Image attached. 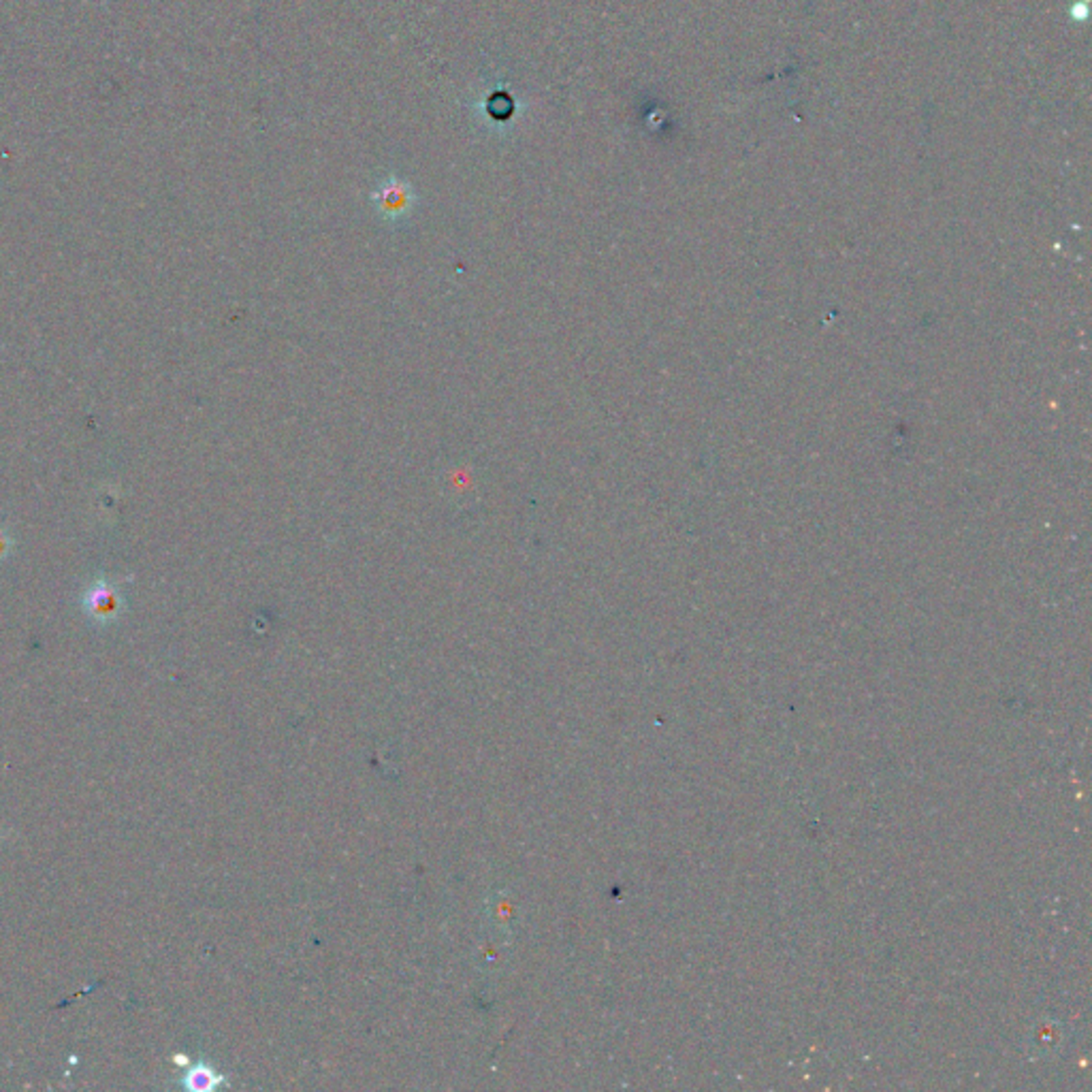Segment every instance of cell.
I'll return each instance as SVG.
<instances>
[{"label":"cell","mask_w":1092,"mask_h":1092,"mask_svg":"<svg viewBox=\"0 0 1092 1092\" xmlns=\"http://www.w3.org/2000/svg\"><path fill=\"white\" fill-rule=\"evenodd\" d=\"M371 199H374L376 210L380 211V216H383L384 220H389V223H399V220L406 218V216H410V211L414 210V201H416V196H414L412 188H410L408 183H403L399 180H389L374 192Z\"/></svg>","instance_id":"6da1fadb"},{"label":"cell","mask_w":1092,"mask_h":1092,"mask_svg":"<svg viewBox=\"0 0 1092 1092\" xmlns=\"http://www.w3.org/2000/svg\"><path fill=\"white\" fill-rule=\"evenodd\" d=\"M120 597L114 589L110 587H97V589L90 591V596L86 597V610L92 619H97L98 623H107V621L116 619L120 615Z\"/></svg>","instance_id":"7a4b0ae2"},{"label":"cell","mask_w":1092,"mask_h":1092,"mask_svg":"<svg viewBox=\"0 0 1092 1092\" xmlns=\"http://www.w3.org/2000/svg\"><path fill=\"white\" fill-rule=\"evenodd\" d=\"M223 1082H224V1077L220 1075L216 1069H211L210 1065H205V1062H196V1065H192L190 1069L186 1071V1075L182 1077L183 1089L192 1090V1092H211L218 1089Z\"/></svg>","instance_id":"3957f363"}]
</instances>
